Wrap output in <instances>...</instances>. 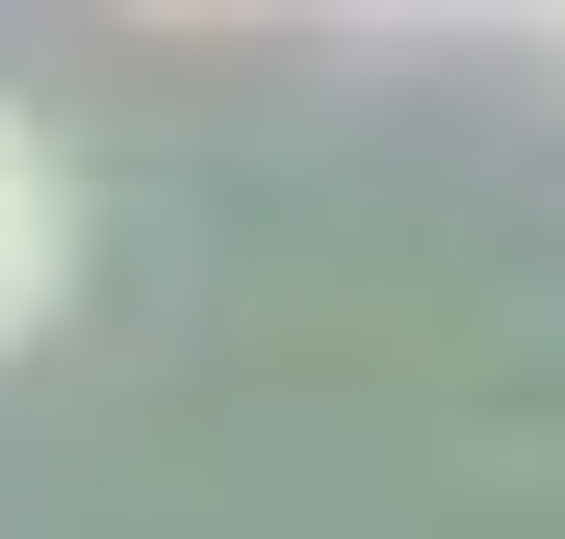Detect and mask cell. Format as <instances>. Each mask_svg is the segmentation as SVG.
Wrapping results in <instances>:
<instances>
[{
	"mask_svg": "<svg viewBox=\"0 0 565 539\" xmlns=\"http://www.w3.org/2000/svg\"><path fill=\"white\" fill-rule=\"evenodd\" d=\"M52 283H77V180H52L26 104H0V334H52Z\"/></svg>",
	"mask_w": 565,
	"mask_h": 539,
	"instance_id": "obj_1",
	"label": "cell"
},
{
	"mask_svg": "<svg viewBox=\"0 0 565 539\" xmlns=\"http://www.w3.org/2000/svg\"><path fill=\"white\" fill-rule=\"evenodd\" d=\"M154 26H232V0H154Z\"/></svg>",
	"mask_w": 565,
	"mask_h": 539,
	"instance_id": "obj_2",
	"label": "cell"
}]
</instances>
